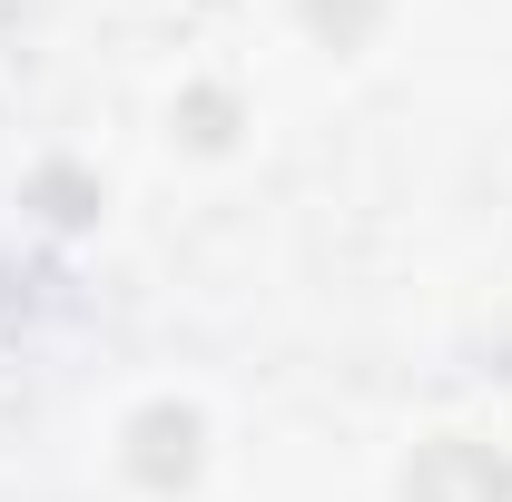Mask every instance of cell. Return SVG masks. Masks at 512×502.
<instances>
[{
	"label": "cell",
	"instance_id": "3957f363",
	"mask_svg": "<svg viewBox=\"0 0 512 502\" xmlns=\"http://www.w3.org/2000/svg\"><path fill=\"white\" fill-rule=\"evenodd\" d=\"M375 10H384V0H306V20H316L335 50H355V40L375 30Z\"/></svg>",
	"mask_w": 512,
	"mask_h": 502
},
{
	"label": "cell",
	"instance_id": "7a4b0ae2",
	"mask_svg": "<svg viewBox=\"0 0 512 502\" xmlns=\"http://www.w3.org/2000/svg\"><path fill=\"white\" fill-rule=\"evenodd\" d=\"M128 473H138L148 493H178L197 473V414L188 404H148V414L128 424Z\"/></svg>",
	"mask_w": 512,
	"mask_h": 502
},
{
	"label": "cell",
	"instance_id": "6da1fadb",
	"mask_svg": "<svg viewBox=\"0 0 512 502\" xmlns=\"http://www.w3.org/2000/svg\"><path fill=\"white\" fill-rule=\"evenodd\" d=\"M404 502H512V463L493 453V443H424L414 463H404Z\"/></svg>",
	"mask_w": 512,
	"mask_h": 502
}]
</instances>
